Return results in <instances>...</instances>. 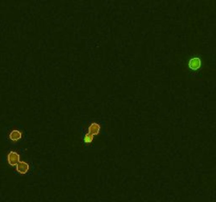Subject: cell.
<instances>
[{
  "label": "cell",
  "instance_id": "6da1fadb",
  "mask_svg": "<svg viewBox=\"0 0 216 202\" xmlns=\"http://www.w3.org/2000/svg\"><path fill=\"white\" fill-rule=\"evenodd\" d=\"M103 128H104V121L92 120V119H88V120L83 121V125L79 126V130L86 131V132L94 135L95 137H98L101 134H104Z\"/></svg>",
  "mask_w": 216,
  "mask_h": 202
},
{
  "label": "cell",
  "instance_id": "7a4b0ae2",
  "mask_svg": "<svg viewBox=\"0 0 216 202\" xmlns=\"http://www.w3.org/2000/svg\"><path fill=\"white\" fill-rule=\"evenodd\" d=\"M7 140L12 143V144H21L27 140V133L22 128L16 126L9 131L7 133Z\"/></svg>",
  "mask_w": 216,
  "mask_h": 202
},
{
  "label": "cell",
  "instance_id": "3957f363",
  "mask_svg": "<svg viewBox=\"0 0 216 202\" xmlns=\"http://www.w3.org/2000/svg\"><path fill=\"white\" fill-rule=\"evenodd\" d=\"M35 170V166L32 162H29L27 160H20L17 165L14 167L15 174L18 176H29L32 175Z\"/></svg>",
  "mask_w": 216,
  "mask_h": 202
},
{
  "label": "cell",
  "instance_id": "277c9868",
  "mask_svg": "<svg viewBox=\"0 0 216 202\" xmlns=\"http://www.w3.org/2000/svg\"><path fill=\"white\" fill-rule=\"evenodd\" d=\"M80 141H81L82 146L84 147L86 149H94V142H95V136L90 133L86 132V131L80 130Z\"/></svg>",
  "mask_w": 216,
  "mask_h": 202
},
{
  "label": "cell",
  "instance_id": "5b68a950",
  "mask_svg": "<svg viewBox=\"0 0 216 202\" xmlns=\"http://www.w3.org/2000/svg\"><path fill=\"white\" fill-rule=\"evenodd\" d=\"M7 163L9 164V166L11 167H15L17 165V163L21 160V154L19 153V151L16 149H10L7 153Z\"/></svg>",
  "mask_w": 216,
  "mask_h": 202
},
{
  "label": "cell",
  "instance_id": "8992f818",
  "mask_svg": "<svg viewBox=\"0 0 216 202\" xmlns=\"http://www.w3.org/2000/svg\"><path fill=\"white\" fill-rule=\"evenodd\" d=\"M188 67H189L190 72L192 73H196L200 71V69L202 67V58L198 57V56H192L188 61Z\"/></svg>",
  "mask_w": 216,
  "mask_h": 202
}]
</instances>
